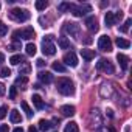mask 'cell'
<instances>
[{
    "instance_id": "obj_8",
    "label": "cell",
    "mask_w": 132,
    "mask_h": 132,
    "mask_svg": "<svg viewBox=\"0 0 132 132\" xmlns=\"http://www.w3.org/2000/svg\"><path fill=\"white\" fill-rule=\"evenodd\" d=\"M86 27H87V30H89V31H92V33H96V31L100 30L98 19H96L95 16H90V17H87V19H86Z\"/></svg>"
},
{
    "instance_id": "obj_9",
    "label": "cell",
    "mask_w": 132,
    "mask_h": 132,
    "mask_svg": "<svg viewBox=\"0 0 132 132\" xmlns=\"http://www.w3.org/2000/svg\"><path fill=\"white\" fill-rule=\"evenodd\" d=\"M64 31L69 33L70 36H78L79 34V25L78 23H73V22H69V23H65Z\"/></svg>"
},
{
    "instance_id": "obj_13",
    "label": "cell",
    "mask_w": 132,
    "mask_h": 132,
    "mask_svg": "<svg viewBox=\"0 0 132 132\" xmlns=\"http://www.w3.org/2000/svg\"><path fill=\"white\" fill-rule=\"evenodd\" d=\"M20 33H22V39H25V40H30V39H33V37H34V30H33L31 27L23 28Z\"/></svg>"
},
{
    "instance_id": "obj_43",
    "label": "cell",
    "mask_w": 132,
    "mask_h": 132,
    "mask_svg": "<svg viewBox=\"0 0 132 132\" xmlns=\"http://www.w3.org/2000/svg\"><path fill=\"white\" fill-rule=\"evenodd\" d=\"M13 132H23V129H22V127H16Z\"/></svg>"
},
{
    "instance_id": "obj_39",
    "label": "cell",
    "mask_w": 132,
    "mask_h": 132,
    "mask_svg": "<svg viewBox=\"0 0 132 132\" xmlns=\"http://www.w3.org/2000/svg\"><path fill=\"white\" fill-rule=\"evenodd\" d=\"M16 48H20V44H17V42H16V44H13V45L10 47V50H16Z\"/></svg>"
},
{
    "instance_id": "obj_5",
    "label": "cell",
    "mask_w": 132,
    "mask_h": 132,
    "mask_svg": "<svg viewBox=\"0 0 132 132\" xmlns=\"http://www.w3.org/2000/svg\"><path fill=\"white\" fill-rule=\"evenodd\" d=\"M72 14L75 16V17H82V16H86L87 13H90L92 11V8L89 6V5H72Z\"/></svg>"
},
{
    "instance_id": "obj_33",
    "label": "cell",
    "mask_w": 132,
    "mask_h": 132,
    "mask_svg": "<svg viewBox=\"0 0 132 132\" xmlns=\"http://www.w3.org/2000/svg\"><path fill=\"white\" fill-rule=\"evenodd\" d=\"M6 113H8V107L6 106H2V107H0V120H3L6 117Z\"/></svg>"
},
{
    "instance_id": "obj_14",
    "label": "cell",
    "mask_w": 132,
    "mask_h": 132,
    "mask_svg": "<svg viewBox=\"0 0 132 132\" xmlns=\"http://www.w3.org/2000/svg\"><path fill=\"white\" fill-rule=\"evenodd\" d=\"M10 120H11V123H20V121H22L20 112H19L17 109H13V110L10 112Z\"/></svg>"
},
{
    "instance_id": "obj_26",
    "label": "cell",
    "mask_w": 132,
    "mask_h": 132,
    "mask_svg": "<svg viewBox=\"0 0 132 132\" xmlns=\"http://www.w3.org/2000/svg\"><path fill=\"white\" fill-rule=\"evenodd\" d=\"M47 6H48V2H45V0H37L36 2V10H39V11L45 10Z\"/></svg>"
},
{
    "instance_id": "obj_7",
    "label": "cell",
    "mask_w": 132,
    "mask_h": 132,
    "mask_svg": "<svg viewBox=\"0 0 132 132\" xmlns=\"http://www.w3.org/2000/svg\"><path fill=\"white\" fill-rule=\"evenodd\" d=\"M62 61H64L65 65H70V67H76V65H78V57H76V54L73 51L65 53L64 57H62Z\"/></svg>"
},
{
    "instance_id": "obj_38",
    "label": "cell",
    "mask_w": 132,
    "mask_h": 132,
    "mask_svg": "<svg viewBox=\"0 0 132 132\" xmlns=\"http://www.w3.org/2000/svg\"><path fill=\"white\" fill-rule=\"evenodd\" d=\"M36 64H37V67H44V64H45V62H44V59H37Z\"/></svg>"
},
{
    "instance_id": "obj_3",
    "label": "cell",
    "mask_w": 132,
    "mask_h": 132,
    "mask_svg": "<svg viewBox=\"0 0 132 132\" xmlns=\"http://www.w3.org/2000/svg\"><path fill=\"white\" fill-rule=\"evenodd\" d=\"M42 53L45 56H53L56 53V47L53 44V36H45V39L42 42Z\"/></svg>"
},
{
    "instance_id": "obj_11",
    "label": "cell",
    "mask_w": 132,
    "mask_h": 132,
    "mask_svg": "<svg viewBox=\"0 0 132 132\" xmlns=\"http://www.w3.org/2000/svg\"><path fill=\"white\" fill-rule=\"evenodd\" d=\"M39 81L40 82H44V84H50L51 81H53V75L50 73V72H39Z\"/></svg>"
},
{
    "instance_id": "obj_4",
    "label": "cell",
    "mask_w": 132,
    "mask_h": 132,
    "mask_svg": "<svg viewBox=\"0 0 132 132\" xmlns=\"http://www.w3.org/2000/svg\"><path fill=\"white\" fill-rule=\"evenodd\" d=\"M96 69L98 70H103L104 73L107 75H113L115 73V67H113V64L107 59H100V62L96 64Z\"/></svg>"
},
{
    "instance_id": "obj_22",
    "label": "cell",
    "mask_w": 132,
    "mask_h": 132,
    "mask_svg": "<svg viewBox=\"0 0 132 132\" xmlns=\"http://www.w3.org/2000/svg\"><path fill=\"white\" fill-rule=\"evenodd\" d=\"M31 100H33V104H34L37 109H42V107H44V101H42V98H40L39 95H33Z\"/></svg>"
},
{
    "instance_id": "obj_32",
    "label": "cell",
    "mask_w": 132,
    "mask_h": 132,
    "mask_svg": "<svg viewBox=\"0 0 132 132\" xmlns=\"http://www.w3.org/2000/svg\"><path fill=\"white\" fill-rule=\"evenodd\" d=\"M16 95H17V87L13 86V87L10 89V100H16Z\"/></svg>"
},
{
    "instance_id": "obj_12",
    "label": "cell",
    "mask_w": 132,
    "mask_h": 132,
    "mask_svg": "<svg viewBox=\"0 0 132 132\" xmlns=\"http://www.w3.org/2000/svg\"><path fill=\"white\" fill-rule=\"evenodd\" d=\"M75 112H76V109H75V106H62L61 107V113L64 115V117H72V115H75Z\"/></svg>"
},
{
    "instance_id": "obj_29",
    "label": "cell",
    "mask_w": 132,
    "mask_h": 132,
    "mask_svg": "<svg viewBox=\"0 0 132 132\" xmlns=\"http://www.w3.org/2000/svg\"><path fill=\"white\" fill-rule=\"evenodd\" d=\"M10 75H11V70L8 67H2V69H0V76H2V78H8Z\"/></svg>"
},
{
    "instance_id": "obj_37",
    "label": "cell",
    "mask_w": 132,
    "mask_h": 132,
    "mask_svg": "<svg viewBox=\"0 0 132 132\" xmlns=\"http://www.w3.org/2000/svg\"><path fill=\"white\" fill-rule=\"evenodd\" d=\"M0 132H10L8 124H2V126H0Z\"/></svg>"
},
{
    "instance_id": "obj_10",
    "label": "cell",
    "mask_w": 132,
    "mask_h": 132,
    "mask_svg": "<svg viewBox=\"0 0 132 132\" xmlns=\"http://www.w3.org/2000/svg\"><path fill=\"white\" fill-rule=\"evenodd\" d=\"M117 61L120 62V67H121L123 70H127V67H129V57H127L126 54L118 53V54H117Z\"/></svg>"
},
{
    "instance_id": "obj_40",
    "label": "cell",
    "mask_w": 132,
    "mask_h": 132,
    "mask_svg": "<svg viewBox=\"0 0 132 132\" xmlns=\"http://www.w3.org/2000/svg\"><path fill=\"white\" fill-rule=\"evenodd\" d=\"M3 93H5V86H3L2 82H0V96H2Z\"/></svg>"
},
{
    "instance_id": "obj_27",
    "label": "cell",
    "mask_w": 132,
    "mask_h": 132,
    "mask_svg": "<svg viewBox=\"0 0 132 132\" xmlns=\"http://www.w3.org/2000/svg\"><path fill=\"white\" fill-rule=\"evenodd\" d=\"M25 50H27V54H30V56H34L36 54V45L34 44H28Z\"/></svg>"
},
{
    "instance_id": "obj_16",
    "label": "cell",
    "mask_w": 132,
    "mask_h": 132,
    "mask_svg": "<svg viewBox=\"0 0 132 132\" xmlns=\"http://www.w3.org/2000/svg\"><path fill=\"white\" fill-rule=\"evenodd\" d=\"M64 132H79V126H78V123H75V121H70L69 124H65V129H64Z\"/></svg>"
},
{
    "instance_id": "obj_17",
    "label": "cell",
    "mask_w": 132,
    "mask_h": 132,
    "mask_svg": "<svg viewBox=\"0 0 132 132\" xmlns=\"http://www.w3.org/2000/svg\"><path fill=\"white\" fill-rule=\"evenodd\" d=\"M104 22H106V25H107V27H113V25L117 23L113 13H107V14H106V17H104Z\"/></svg>"
},
{
    "instance_id": "obj_30",
    "label": "cell",
    "mask_w": 132,
    "mask_h": 132,
    "mask_svg": "<svg viewBox=\"0 0 132 132\" xmlns=\"http://www.w3.org/2000/svg\"><path fill=\"white\" fill-rule=\"evenodd\" d=\"M130 23H132V19H127V20L124 22V25L120 28V31H121V33H127V31H129V25H130Z\"/></svg>"
},
{
    "instance_id": "obj_20",
    "label": "cell",
    "mask_w": 132,
    "mask_h": 132,
    "mask_svg": "<svg viewBox=\"0 0 132 132\" xmlns=\"http://www.w3.org/2000/svg\"><path fill=\"white\" fill-rule=\"evenodd\" d=\"M20 107L23 109V112L27 113V117H28V118H31V117H33V113H34V112L31 110V107L28 106V103H27V101H22V103H20Z\"/></svg>"
},
{
    "instance_id": "obj_44",
    "label": "cell",
    "mask_w": 132,
    "mask_h": 132,
    "mask_svg": "<svg viewBox=\"0 0 132 132\" xmlns=\"http://www.w3.org/2000/svg\"><path fill=\"white\" fill-rule=\"evenodd\" d=\"M0 8H2V5H0Z\"/></svg>"
},
{
    "instance_id": "obj_36",
    "label": "cell",
    "mask_w": 132,
    "mask_h": 132,
    "mask_svg": "<svg viewBox=\"0 0 132 132\" xmlns=\"http://www.w3.org/2000/svg\"><path fill=\"white\" fill-rule=\"evenodd\" d=\"M113 16H115V20H121V19H123V13H121V11L113 13Z\"/></svg>"
},
{
    "instance_id": "obj_35",
    "label": "cell",
    "mask_w": 132,
    "mask_h": 132,
    "mask_svg": "<svg viewBox=\"0 0 132 132\" xmlns=\"http://www.w3.org/2000/svg\"><path fill=\"white\" fill-rule=\"evenodd\" d=\"M20 37H22V33H20V31H19V30H17V31H14V33H13V39H14V40H16V42H17V40H20Z\"/></svg>"
},
{
    "instance_id": "obj_1",
    "label": "cell",
    "mask_w": 132,
    "mask_h": 132,
    "mask_svg": "<svg viewBox=\"0 0 132 132\" xmlns=\"http://www.w3.org/2000/svg\"><path fill=\"white\" fill-rule=\"evenodd\" d=\"M56 89L59 93L69 96V95H73L75 93V84L72 82V79L69 78H59L56 81Z\"/></svg>"
},
{
    "instance_id": "obj_2",
    "label": "cell",
    "mask_w": 132,
    "mask_h": 132,
    "mask_svg": "<svg viewBox=\"0 0 132 132\" xmlns=\"http://www.w3.org/2000/svg\"><path fill=\"white\" fill-rule=\"evenodd\" d=\"M10 17L16 22H27L30 19V13L27 10H22V8H14L10 11Z\"/></svg>"
},
{
    "instance_id": "obj_25",
    "label": "cell",
    "mask_w": 132,
    "mask_h": 132,
    "mask_svg": "<svg viewBox=\"0 0 132 132\" xmlns=\"http://www.w3.org/2000/svg\"><path fill=\"white\" fill-rule=\"evenodd\" d=\"M57 10H59L61 13H65V11H70V10H72V3H67V2H64V3H61V5L57 6Z\"/></svg>"
},
{
    "instance_id": "obj_6",
    "label": "cell",
    "mask_w": 132,
    "mask_h": 132,
    "mask_svg": "<svg viewBox=\"0 0 132 132\" xmlns=\"http://www.w3.org/2000/svg\"><path fill=\"white\" fill-rule=\"evenodd\" d=\"M98 47L103 51H107V53L112 51V40H110V37L109 36H101L98 39Z\"/></svg>"
},
{
    "instance_id": "obj_18",
    "label": "cell",
    "mask_w": 132,
    "mask_h": 132,
    "mask_svg": "<svg viewBox=\"0 0 132 132\" xmlns=\"http://www.w3.org/2000/svg\"><path fill=\"white\" fill-rule=\"evenodd\" d=\"M81 56H82V59H86V61H92V59L95 57V51H93V50H81Z\"/></svg>"
},
{
    "instance_id": "obj_21",
    "label": "cell",
    "mask_w": 132,
    "mask_h": 132,
    "mask_svg": "<svg viewBox=\"0 0 132 132\" xmlns=\"http://www.w3.org/2000/svg\"><path fill=\"white\" fill-rule=\"evenodd\" d=\"M51 127H53V124L50 121H47V120H40L39 121V129L40 130H50Z\"/></svg>"
},
{
    "instance_id": "obj_28",
    "label": "cell",
    "mask_w": 132,
    "mask_h": 132,
    "mask_svg": "<svg viewBox=\"0 0 132 132\" xmlns=\"http://www.w3.org/2000/svg\"><path fill=\"white\" fill-rule=\"evenodd\" d=\"M19 73H20V75H23V76L30 73V64H28V62H25V64L22 65V69L19 70Z\"/></svg>"
},
{
    "instance_id": "obj_15",
    "label": "cell",
    "mask_w": 132,
    "mask_h": 132,
    "mask_svg": "<svg viewBox=\"0 0 132 132\" xmlns=\"http://www.w3.org/2000/svg\"><path fill=\"white\" fill-rule=\"evenodd\" d=\"M51 69H53L54 72H59V73H65V70H67V67H65L62 62H57V61L51 64Z\"/></svg>"
},
{
    "instance_id": "obj_24",
    "label": "cell",
    "mask_w": 132,
    "mask_h": 132,
    "mask_svg": "<svg viewBox=\"0 0 132 132\" xmlns=\"http://www.w3.org/2000/svg\"><path fill=\"white\" fill-rule=\"evenodd\" d=\"M59 47H61L62 50H67V48H70V42H69V39L61 37V39H59Z\"/></svg>"
},
{
    "instance_id": "obj_42",
    "label": "cell",
    "mask_w": 132,
    "mask_h": 132,
    "mask_svg": "<svg viewBox=\"0 0 132 132\" xmlns=\"http://www.w3.org/2000/svg\"><path fill=\"white\" fill-rule=\"evenodd\" d=\"M28 132H37V129H36V127H33V126H31V127H30V129H28Z\"/></svg>"
},
{
    "instance_id": "obj_41",
    "label": "cell",
    "mask_w": 132,
    "mask_h": 132,
    "mask_svg": "<svg viewBox=\"0 0 132 132\" xmlns=\"http://www.w3.org/2000/svg\"><path fill=\"white\" fill-rule=\"evenodd\" d=\"M3 62H5V54H3V53H0V65H2Z\"/></svg>"
},
{
    "instance_id": "obj_23",
    "label": "cell",
    "mask_w": 132,
    "mask_h": 132,
    "mask_svg": "<svg viewBox=\"0 0 132 132\" xmlns=\"http://www.w3.org/2000/svg\"><path fill=\"white\" fill-rule=\"evenodd\" d=\"M22 61H23V56H20V54H13V56L10 57V62H11L13 65H19Z\"/></svg>"
},
{
    "instance_id": "obj_34",
    "label": "cell",
    "mask_w": 132,
    "mask_h": 132,
    "mask_svg": "<svg viewBox=\"0 0 132 132\" xmlns=\"http://www.w3.org/2000/svg\"><path fill=\"white\" fill-rule=\"evenodd\" d=\"M28 82V78L27 76H19L17 79H16V84H22V86H25Z\"/></svg>"
},
{
    "instance_id": "obj_19",
    "label": "cell",
    "mask_w": 132,
    "mask_h": 132,
    "mask_svg": "<svg viewBox=\"0 0 132 132\" xmlns=\"http://www.w3.org/2000/svg\"><path fill=\"white\" fill-rule=\"evenodd\" d=\"M115 44H117L120 48H129V47H130V42H129L127 39H123V37H117Z\"/></svg>"
},
{
    "instance_id": "obj_31",
    "label": "cell",
    "mask_w": 132,
    "mask_h": 132,
    "mask_svg": "<svg viewBox=\"0 0 132 132\" xmlns=\"http://www.w3.org/2000/svg\"><path fill=\"white\" fill-rule=\"evenodd\" d=\"M8 33V27L2 22V20H0V36H5Z\"/></svg>"
}]
</instances>
